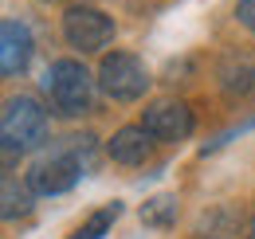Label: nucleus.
<instances>
[{
    "mask_svg": "<svg viewBox=\"0 0 255 239\" xmlns=\"http://www.w3.org/2000/svg\"><path fill=\"white\" fill-rule=\"evenodd\" d=\"M32 51H35V39H32V28L24 20H4L0 24V75L4 79H16L28 71L32 63Z\"/></svg>",
    "mask_w": 255,
    "mask_h": 239,
    "instance_id": "0eeeda50",
    "label": "nucleus"
},
{
    "mask_svg": "<svg viewBox=\"0 0 255 239\" xmlns=\"http://www.w3.org/2000/svg\"><path fill=\"white\" fill-rule=\"evenodd\" d=\"M32 184H20L16 177H4V188H0V200H4V220H20L32 212Z\"/></svg>",
    "mask_w": 255,
    "mask_h": 239,
    "instance_id": "9d476101",
    "label": "nucleus"
},
{
    "mask_svg": "<svg viewBox=\"0 0 255 239\" xmlns=\"http://www.w3.org/2000/svg\"><path fill=\"white\" fill-rule=\"evenodd\" d=\"M63 153H71V157L83 165V173H91L98 165V137L95 133H75V137L63 141Z\"/></svg>",
    "mask_w": 255,
    "mask_h": 239,
    "instance_id": "f8f14e48",
    "label": "nucleus"
},
{
    "mask_svg": "<svg viewBox=\"0 0 255 239\" xmlns=\"http://www.w3.org/2000/svg\"><path fill=\"white\" fill-rule=\"evenodd\" d=\"M149 67L137 59L133 51H110L106 59L98 63V87L106 98L114 102H137L149 90Z\"/></svg>",
    "mask_w": 255,
    "mask_h": 239,
    "instance_id": "7ed1b4c3",
    "label": "nucleus"
},
{
    "mask_svg": "<svg viewBox=\"0 0 255 239\" xmlns=\"http://www.w3.org/2000/svg\"><path fill=\"white\" fill-rule=\"evenodd\" d=\"M248 239H255V216H252V224H248Z\"/></svg>",
    "mask_w": 255,
    "mask_h": 239,
    "instance_id": "2eb2a0df",
    "label": "nucleus"
},
{
    "mask_svg": "<svg viewBox=\"0 0 255 239\" xmlns=\"http://www.w3.org/2000/svg\"><path fill=\"white\" fill-rule=\"evenodd\" d=\"M83 177V165L71 157V153H51L43 161H35L28 169V184H32L35 196H59V192H71Z\"/></svg>",
    "mask_w": 255,
    "mask_h": 239,
    "instance_id": "423d86ee",
    "label": "nucleus"
},
{
    "mask_svg": "<svg viewBox=\"0 0 255 239\" xmlns=\"http://www.w3.org/2000/svg\"><path fill=\"white\" fill-rule=\"evenodd\" d=\"M220 83L232 98H248V94H255V67H232V71H224Z\"/></svg>",
    "mask_w": 255,
    "mask_h": 239,
    "instance_id": "ddd939ff",
    "label": "nucleus"
},
{
    "mask_svg": "<svg viewBox=\"0 0 255 239\" xmlns=\"http://www.w3.org/2000/svg\"><path fill=\"white\" fill-rule=\"evenodd\" d=\"M114 20L102 12V8H91V4H75V8H67L63 12V39L75 47V51H83V55H91V51H102L106 43H114Z\"/></svg>",
    "mask_w": 255,
    "mask_h": 239,
    "instance_id": "20e7f679",
    "label": "nucleus"
},
{
    "mask_svg": "<svg viewBox=\"0 0 255 239\" xmlns=\"http://www.w3.org/2000/svg\"><path fill=\"white\" fill-rule=\"evenodd\" d=\"M95 83L98 79L79 59H55L43 71V94L51 98V106H55L63 118H79V114L91 110Z\"/></svg>",
    "mask_w": 255,
    "mask_h": 239,
    "instance_id": "f257e3e1",
    "label": "nucleus"
},
{
    "mask_svg": "<svg viewBox=\"0 0 255 239\" xmlns=\"http://www.w3.org/2000/svg\"><path fill=\"white\" fill-rule=\"evenodd\" d=\"M141 224L145 228H173L177 224V196H169V192L149 196L141 204Z\"/></svg>",
    "mask_w": 255,
    "mask_h": 239,
    "instance_id": "9b49d317",
    "label": "nucleus"
},
{
    "mask_svg": "<svg viewBox=\"0 0 255 239\" xmlns=\"http://www.w3.org/2000/svg\"><path fill=\"white\" fill-rule=\"evenodd\" d=\"M236 20L248 31H255V0H240V4H236Z\"/></svg>",
    "mask_w": 255,
    "mask_h": 239,
    "instance_id": "4468645a",
    "label": "nucleus"
},
{
    "mask_svg": "<svg viewBox=\"0 0 255 239\" xmlns=\"http://www.w3.org/2000/svg\"><path fill=\"white\" fill-rule=\"evenodd\" d=\"M118 216H122V204L114 200V204H102L98 212H91L75 232H71V239H102L114 224H118Z\"/></svg>",
    "mask_w": 255,
    "mask_h": 239,
    "instance_id": "1a4fd4ad",
    "label": "nucleus"
},
{
    "mask_svg": "<svg viewBox=\"0 0 255 239\" xmlns=\"http://www.w3.org/2000/svg\"><path fill=\"white\" fill-rule=\"evenodd\" d=\"M141 125L153 133V141L173 145V141H185V137L192 133L196 118H192L189 102H181V98H161V102H149V106H145Z\"/></svg>",
    "mask_w": 255,
    "mask_h": 239,
    "instance_id": "39448f33",
    "label": "nucleus"
},
{
    "mask_svg": "<svg viewBox=\"0 0 255 239\" xmlns=\"http://www.w3.org/2000/svg\"><path fill=\"white\" fill-rule=\"evenodd\" d=\"M0 137H4V165L12 169L16 153L35 149L43 137H47V110L28 98V94H16L4 102V114H0Z\"/></svg>",
    "mask_w": 255,
    "mask_h": 239,
    "instance_id": "f03ea898",
    "label": "nucleus"
},
{
    "mask_svg": "<svg viewBox=\"0 0 255 239\" xmlns=\"http://www.w3.org/2000/svg\"><path fill=\"white\" fill-rule=\"evenodd\" d=\"M106 153L110 161L118 165H145L149 153H153V133L145 125H122L110 141H106Z\"/></svg>",
    "mask_w": 255,
    "mask_h": 239,
    "instance_id": "6e6552de",
    "label": "nucleus"
}]
</instances>
